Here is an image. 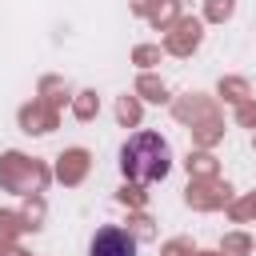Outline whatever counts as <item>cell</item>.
Here are the masks:
<instances>
[{
    "mask_svg": "<svg viewBox=\"0 0 256 256\" xmlns=\"http://www.w3.org/2000/svg\"><path fill=\"white\" fill-rule=\"evenodd\" d=\"M224 192H228V188H220V184H196V188H188V200H192L196 208H212V204L224 200Z\"/></svg>",
    "mask_w": 256,
    "mask_h": 256,
    "instance_id": "obj_7",
    "label": "cell"
},
{
    "mask_svg": "<svg viewBox=\"0 0 256 256\" xmlns=\"http://www.w3.org/2000/svg\"><path fill=\"white\" fill-rule=\"evenodd\" d=\"M188 172L212 176V172H216V164H212V156H208V152H196V156H188Z\"/></svg>",
    "mask_w": 256,
    "mask_h": 256,
    "instance_id": "obj_8",
    "label": "cell"
},
{
    "mask_svg": "<svg viewBox=\"0 0 256 256\" xmlns=\"http://www.w3.org/2000/svg\"><path fill=\"white\" fill-rule=\"evenodd\" d=\"M232 216H236V220H244V216H256V196H248L244 204H236V208H232Z\"/></svg>",
    "mask_w": 256,
    "mask_h": 256,
    "instance_id": "obj_15",
    "label": "cell"
},
{
    "mask_svg": "<svg viewBox=\"0 0 256 256\" xmlns=\"http://www.w3.org/2000/svg\"><path fill=\"white\" fill-rule=\"evenodd\" d=\"M224 248H228V252H248V240H244V236H228Z\"/></svg>",
    "mask_w": 256,
    "mask_h": 256,
    "instance_id": "obj_16",
    "label": "cell"
},
{
    "mask_svg": "<svg viewBox=\"0 0 256 256\" xmlns=\"http://www.w3.org/2000/svg\"><path fill=\"white\" fill-rule=\"evenodd\" d=\"M116 112H120V120H124V124H136V120H140V108H136V100H132V96H124Z\"/></svg>",
    "mask_w": 256,
    "mask_h": 256,
    "instance_id": "obj_10",
    "label": "cell"
},
{
    "mask_svg": "<svg viewBox=\"0 0 256 256\" xmlns=\"http://www.w3.org/2000/svg\"><path fill=\"white\" fill-rule=\"evenodd\" d=\"M92 112H96V96H92V92H80V100H76V116L88 120Z\"/></svg>",
    "mask_w": 256,
    "mask_h": 256,
    "instance_id": "obj_12",
    "label": "cell"
},
{
    "mask_svg": "<svg viewBox=\"0 0 256 256\" xmlns=\"http://www.w3.org/2000/svg\"><path fill=\"white\" fill-rule=\"evenodd\" d=\"M20 124H24L28 132H48V128H56V116H52V108L32 104V108H24V112H20Z\"/></svg>",
    "mask_w": 256,
    "mask_h": 256,
    "instance_id": "obj_6",
    "label": "cell"
},
{
    "mask_svg": "<svg viewBox=\"0 0 256 256\" xmlns=\"http://www.w3.org/2000/svg\"><path fill=\"white\" fill-rule=\"evenodd\" d=\"M136 88H140L148 100H168V96H164V84H160V80H152V76H140V84H136Z\"/></svg>",
    "mask_w": 256,
    "mask_h": 256,
    "instance_id": "obj_9",
    "label": "cell"
},
{
    "mask_svg": "<svg viewBox=\"0 0 256 256\" xmlns=\"http://www.w3.org/2000/svg\"><path fill=\"white\" fill-rule=\"evenodd\" d=\"M240 120H244V124H256V108L244 104V108H240Z\"/></svg>",
    "mask_w": 256,
    "mask_h": 256,
    "instance_id": "obj_18",
    "label": "cell"
},
{
    "mask_svg": "<svg viewBox=\"0 0 256 256\" xmlns=\"http://www.w3.org/2000/svg\"><path fill=\"white\" fill-rule=\"evenodd\" d=\"M200 44V24L196 20H176V28H172V36H168V48L176 52V56H184V52H192Z\"/></svg>",
    "mask_w": 256,
    "mask_h": 256,
    "instance_id": "obj_4",
    "label": "cell"
},
{
    "mask_svg": "<svg viewBox=\"0 0 256 256\" xmlns=\"http://www.w3.org/2000/svg\"><path fill=\"white\" fill-rule=\"evenodd\" d=\"M120 168L128 180L136 184H152V180H164L168 168H172V152H168V140L156 136V132H136L124 148H120Z\"/></svg>",
    "mask_w": 256,
    "mask_h": 256,
    "instance_id": "obj_1",
    "label": "cell"
},
{
    "mask_svg": "<svg viewBox=\"0 0 256 256\" xmlns=\"http://www.w3.org/2000/svg\"><path fill=\"white\" fill-rule=\"evenodd\" d=\"M228 12H232V0H212L208 4V20H224Z\"/></svg>",
    "mask_w": 256,
    "mask_h": 256,
    "instance_id": "obj_14",
    "label": "cell"
},
{
    "mask_svg": "<svg viewBox=\"0 0 256 256\" xmlns=\"http://www.w3.org/2000/svg\"><path fill=\"white\" fill-rule=\"evenodd\" d=\"M156 56H160L156 48H136V64H152Z\"/></svg>",
    "mask_w": 256,
    "mask_h": 256,
    "instance_id": "obj_17",
    "label": "cell"
},
{
    "mask_svg": "<svg viewBox=\"0 0 256 256\" xmlns=\"http://www.w3.org/2000/svg\"><path fill=\"white\" fill-rule=\"evenodd\" d=\"M0 176H4V184L12 188V192H40L44 188V168L40 164H32V160H24V156H4V168H0Z\"/></svg>",
    "mask_w": 256,
    "mask_h": 256,
    "instance_id": "obj_2",
    "label": "cell"
},
{
    "mask_svg": "<svg viewBox=\"0 0 256 256\" xmlns=\"http://www.w3.org/2000/svg\"><path fill=\"white\" fill-rule=\"evenodd\" d=\"M84 168H88V152L72 148V152H64V156H60V168H56V172H60V180H64V184H76V180L84 176Z\"/></svg>",
    "mask_w": 256,
    "mask_h": 256,
    "instance_id": "obj_5",
    "label": "cell"
},
{
    "mask_svg": "<svg viewBox=\"0 0 256 256\" xmlns=\"http://www.w3.org/2000/svg\"><path fill=\"white\" fill-rule=\"evenodd\" d=\"M220 92H224L228 100H244V96H248V88H244V80H224V84H220Z\"/></svg>",
    "mask_w": 256,
    "mask_h": 256,
    "instance_id": "obj_11",
    "label": "cell"
},
{
    "mask_svg": "<svg viewBox=\"0 0 256 256\" xmlns=\"http://www.w3.org/2000/svg\"><path fill=\"white\" fill-rule=\"evenodd\" d=\"M88 256H136V236H132L128 228L108 224V228H100V232L92 236Z\"/></svg>",
    "mask_w": 256,
    "mask_h": 256,
    "instance_id": "obj_3",
    "label": "cell"
},
{
    "mask_svg": "<svg viewBox=\"0 0 256 256\" xmlns=\"http://www.w3.org/2000/svg\"><path fill=\"white\" fill-rule=\"evenodd\" d=\"M172 16H176V4H172V0H164V4L152 12V24H168Z\"/></svg>",
    "mask_w": 256,
    "mask_h": 256,
    "instance_id": "obj_13",
    "label": "cell"
}]
</instances>
